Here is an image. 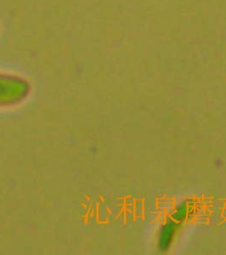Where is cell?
I'll return each mask as SVG.
<instances>
[{
	"label": "cell",
	"mask_w": 226,
	"mask_h": 255,
	"mask_svg": "<svg viewBox=\"0 0 226 255\" xmlns=\"http://www.w3.org/2000/svg\"><path fill=\"white\" fill-rule=\"evenodd\" d=\"M32 92V84L21 76L0 73V108L22 104Z\"/></svg>",
	"instance_id": "cell-1"
}]
</instances>
